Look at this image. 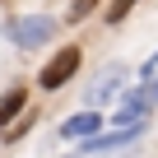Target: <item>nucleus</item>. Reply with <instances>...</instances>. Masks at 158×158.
<instances>
[{"label": "nucleus", "mask_w": 158, "mask_h": 158, "mask_svg": "<svg viewBox=\"0 0 158 158\" xmlns=\"http://www.w3.org/2000/svg\"><path fill=\"white\" fill-rule=\"evenodd\" d=\"M135 5H139V0H112V5H107V23H121Z\"/></svg>", "instance_id": "nucleus-7"}, {"label": "nucleus", "mask_w": 158, "mask_h": 158, "mask_svg": "<svg viewBox=\"0 0 158 158\" xmlns=\"http://www.w3.org/2000/svg\"><path fill=\"white\" fill-rule=\"evenodd\" d=\"M79 60H84V56H79V47H60V51H56V56H51V60L42 65L37 84H42V89H60L65 79H70V74L79 70Z\"/></svg>", "instance_id": "nucleus-2"}, {"label": "nucleus", "mask_w": 158, "mask_h": 158, "mask_svg": "<svg viewBox=\"0 0 158 158\" xmlns=\"http://www.w3.org/2000/svg\"><path fill=\"white\" fill-rule=\"evenodd\" d=\"M93 5H98V0H74V5H70V23H79V19H84Z\"/></svg>", "instance_id": "nucleus-8"}, {"label": "nucleus", "mask_w": 158, "mask_h": 158, "mask_svg": "<svg viewBox=\"0 0 158 158\" xmlns=\"http://www.w3.org/2000/svg\"><path fill=\"white\" fill-rule=\"evenodd\" d=\"M98 130H102V116H98L93 107H89V112H74V116L60 126L65 139H89V135H98Z\"/></svg>", "instance_id": "nucleus-5"}, {"label": "nucleus", "mask_w": 158, "mask_h": 158, "mask_svg": "<svg viewBox=\"0 0 158 158\" xmlns=\"http://www.w3.org/2000/svg\"><path fill=\"white\" fill-rule=\"evenodd\" d=\"M126 79H130V74H126L121 65H112L107 74H98V84L89 89V98H84V102H89V107H102V102H116V98L126 93Z\"/></svg>", "instance_id": "nucleus-4"}, {"label": "nucleus", "mask_w": 158, "mask_h": 158, "mask_svg": "<svg viewBox=\"0 0 158 158\" xmlns=\"http://www.w3.org/2000/svg\"><path fill=\"white\" fill-rule=\"evenodd\" d=\"M23 102H28V98H23V89H10L5 98H0V126H10V121L23 112Z\"/></svg>", "instance_id": "nucleus-6"}, {"label": "nucleus", "mask_w": 158, "mask_h": 158, "mask_svg": "<svg viewBox=\"0 0 158 158\" xmlns=\"http://www.w3.org/2000/svg\"><path fill=\"white\" fill-rule=\"evenodd\" d=\"M149 130V116L144 121H130V126H116L112 135H89L84 139V153H107V149H126V144H135L139 135Z\"/></svg>", "instance_id": "nucleus-3"}, {"label": "nucleus", "mask_w": 158, "mask_h": 158, "mask_svg": "<svg viewBox=\"0 0 158 158\" xmlns=\"http://www.w3.org/2000/svg\"><path fill=\"white\" fill-rule=\"evenodd\" d=\"M5 33H10V42H14V47L33 51V47H42V42L56 33V23H51L47 14H28V19H14V23H5Z\"/></svg>", "instance_id": "nucleus-1"}]
</instances>
